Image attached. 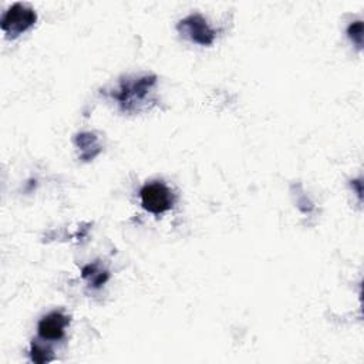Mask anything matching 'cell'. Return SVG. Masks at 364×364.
Masks as SVG:
<instances>
[{
  "instance_id": "6da1fadb",
  "label": "cell",
  "mask_w": 364,
  "mask_h": 364,
  "mask_svg": "<svg viewBox=\"0 0 364 364\" xmlns=\"http://www.w3.org/2000/svg\"><path fill=\"white\" fill-rule=\"evenodd\" d=\"M155 82L156 78L154 75H145L135 80H124L115 92H112V97L118 101L122 111H134L136 105L145 101Z\"/></svg>"
},
{
  "instance_id": "7a4b0ae2",
  "label": "cell",
  "mask_w": 364,
  "mask_h": 364,
  "mask_svg": "<svg viewBox=\"0 0 364 364\" xmlns=\"http://www.w3.org/2000/svg\"><path fill=\"white\" fill-rule=\"evenodd\" d=\"M139 196L142 208L155 215L169 210L175 203L173 192L161 181H154L142 186Z\"/></svg>"
},
{
  "instance_id": "3957f363",
  "label": "cell",
  "mask_w": 364,
  "mask_h": 364,
  "mask_svg": "<svg viewBox=\"0 0 364 364\" xmlns=\"http://www.w3.org/2000/svg\"><path fill=\"white\" fill-rule=\"evenodd\" d=\"M37 20V14L31 7L21 3H14L3 14L0 27L9 38H16L26 30H28Z\"/></svg>"
},
{
  "instance_id": "277c9868",
  "label": "cell",
  "mask_w": 364,
  "mask_h": 364,
  "mask_svg": "<svg viewBox=\"0 0 364 364\" xmlns=\"http://www.w3.org/2000/svg\"><path fill=\"white\" fill-rule=\"evenodd\" d=\"M178 30L191 41L200 46L212 44L216 37V31L208 24L205 17H202L200 14H191L181 20L178 24Z\"/></svg>"
},
{
  "instance_id": "5b68a950",
  "label": "cell",
  "mask_w": 364,
  "mask_h": 364,
  "mask_svg": "<svg viewBox=\"0 0 364 364\" xmlns=\"http://www.w3.org/2000/svg\"><path fill=\"white\" fill-rule=\"evenodd\" d=\"M70 324V317L61 311H53L44 316L38 323V336L43 340H61L64 337V330Z\"/></svg>"
},
{
  "instance_id": "8992f818",
  "label": "cell",
  "mask_w": 364,
  "mask_h": 364,
  "mask_svg": "<svg viewBox=\"0 0 364 364\" xmlns=\"http://www.w3.org/2000/svg\"><path fill=\"white\" fill-rule=\"evenodd\" d=\"M75 144L80 148L81 156L84 158V161L92 159L101 149L97 136L94 134H90V132H84V134L77 135Z\"/></svg>"
},
{
  "instance_id": "52a82bcc",
  "label": "cell",
  "mask_w": 364,
  "mask_h": 364,
  "mask_svg": "<svg viewBox=\"0 0 364 364\" xmlns=\"http://www.w3.org/2000/svg\"><path fill=\"white\" fill-rule=\"evenodd\" d=\"M82 277L88 279V282L94 287H100L101 284L105 283V280L108 279V274L105 270H101L98 264H88L82 269Z\"/></svg>"
},
{
  "instance_id": "ba28073f",
  "label": "cell",
  "mask_w": 364,
  "mask_h": 364,
  "mask_svg": "<svg viewBox=\"0 0 364 364\" xmlns=\"http://www.w3.org/2000/svg\"><path fill=\"white\" fill-rule=\"evenodd\" d=\"M347 34L351 38V41L357 46V48L363 47V21L361 20L351 23L347 28Z\"/></svg>"
},
{
  "instance_id": "9c48e42d",
  "label": "cell",
  "mask_w": 364,
  "mask_h": 364,
  "mask_svg": "<svg viewBox=\"0 0 364 364\" xmlns=\"http://www.w3.org/2000/svg\"><path fill=\"white\" fill-rule=\"evenodd\" d=\"M50 353L48 350H44L38 344H31V360L36 363H47L51 360V357L47 355Z\"/></svg>"
}]
</instances>
